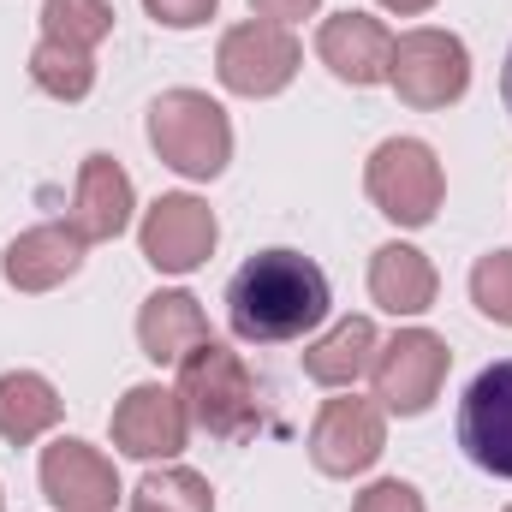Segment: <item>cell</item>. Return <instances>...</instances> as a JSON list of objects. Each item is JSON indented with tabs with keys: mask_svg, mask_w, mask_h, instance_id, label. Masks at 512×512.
Returning a JSON list of instances; mask_svg holds the SVG:
<instances>
[{
	"mask_svg": "<svg viewBox=\"0 0 512 512\" xmlns=\"http://www.w3.org/2000/svg\"><path fill=\"white\" fill-rule=\"evenodd\" d=\"M328 274L304 251H256L227 280V322L245 346H286L328 322Z\"/></svg>",
	"mask_w": 512,
	"mask_h": 512,
	"instance_id": "cell-1",
	"label": "cell"
},
{
	"mask_svg": "<svg viewBox=\"0 0 512 512\" xmlns=\"http://www.w3.org/2000/svg\"><path fill=\"white\" fill-rule=\"evenodd\" d=\"M179 399H185L191 423L215 441H251L262 429V399H256L251 370L221 340H203L197 352L179 358Z\"/></svg>",
	"mask_w": 512,
	"mask_h": 512,
	"instance_id": "cell-2",
	"label": "cell"
},
{
	"mask_svg": "<svg viewBox=\"0 0 512 512\" xmlns=\"http://www.w3.org/2000/svg\"><path fill=\"white\" fill-rule=\"evenodd\" d=\"M149 143L185 179H215L233 161V120L203 90H167L149 102Z\"/></svg>",
	"mask_w": 512,
	"mask_h": 512,
	"instance_id": "cell-3",
	"label": "cell"
},
{
	"mask_svg": "<svg viewBox=\"0 0 512 512\" xmlns=\"http://www.w3.org/2000/svg\"><path fill=\"white\" fill-rule=\"evenodd\" d=\"M364 191L393 227H429L447 197V179L423 137H387L364 167Z\"/></svg>",
	"mask_w": 512,
	"mask_h": 512,
	"instance_id": "cell-4",
	"label": "cell"
},
{
	"mask_svg": "<svg viewBox=\"0 0 512 512\" xmlns=\"http://www.w3.org/2000/svg\"><path fill=\"white\" fill-rule=\"evenodd\" d=\"M387 84L399 90L405 108H453L465 90H471V54L453 30H405L393 36V66H387Z\"/></svg>",
	"mask_w": 512,
	"mask_h": 512,
	"instance_id": "cell-5",
	"label": "cell"
},
{
	"mask_svg": "<svg viewBox=\"0 0 512 512\" xmlns=\"http://www.w3.org/2000/svg\"><path fill=\"white\" fill-rule=\"evenodd\" d=\"M304 66V48L286 24H268V18H251V24H233L215 48V72L233 96H280Z\"/></svg>",
	"mask_w": 512,
	"mask_h": 512,
	"instance_id": "cell-6",
	"label": "cell"
},
{
	"mask_svg": "<svg viewBox=\"0 0 512 512\" xmlns=\"http://www.w3.org/2000/svg\"><path fill=\"white\" fill-rule=\"evenodd\" d=\"M447 364H453V352H447L441 334L399 328L382 352H376V370H370L376 376V405L393 411V417H423L435 405L441 382H447Z\"/></svg>",
	"mask_w": 512,
	"mask_h": 512,
	"instance_id": "cell-7",
	"label": "cell"
},
{
	"mask_svg": "<svg viewBox=\"0 0 512 512\" xmlns=\"http://www.w3.org/2000/svg\"><path fill=\"white\" fill-rule=\"evenodd\" d=\"M215 239H221V221H215V209H209L203 197H191V191L161 197V203L143 215V227H137L143 262L161 268V274H191V268H203V262L215 256Z\"/></svg>",
	"mask_w": 512,
	"mask_h": 512,
	"instance_id": "cell-8",
	"label": "cell"
},
{
	"mask_svg": "<svg viewBox=\"0 0 512 512\" xmlns=\"http://www.w3.org/2000/svg\"><path fill=\"white\" fill-rule=\"evenodd\" d=\"M459 447L477 471L512 483V358L489 364L459 399Z\"/></svg>",
	"mask_w": 512,
	"mask_h": 512,
	"instance_id": "cell-9",
	"label": "cell"
},
{
	"mask_svg": "<svg viewBox=\"0 0 512 512\" xmlns=\"http://www.w3.org/2000/svg\"><path fill=\"white\" fill-rule=\"evenodd\" d=\"M387 423L376 399H328L310 423V459L322 477H358L382 459Z\"/></svg>",
	"mask_w": 512,
	"mask_h": 512,
	"instance_id": "cell-10",
	"label": "cell"
},
{
	"mask_svg": "<svg viewBox=\"0 0 512 512\" xmlns=\"http://www.w3.org/2000/svg\"><path fill=\"white\" fill-rule=\"evenodd\" d=\"M36 477H42V495L54 501V512H114V501H120L114 459L90 441H72V435L42 447Z\"/></svg>",
	"mask_w": 512,
	"mask_h": 512,
	"instance_id": "cell-11",
	"label": "cell"
},
{
	"mask_svg": "<svg viewBox=\"0 0 512 512\" xmlns=\"http://www.w3.org/2000/svg\"><path fill=\"white\" fill-rule=\"evenodd\" d=\"M185 435H191V411H185L179 387L137 382L114 405V447L131 459H173V453H185Z\"/></svg>",
	"mask_w": 512,
	"mask_h": 512,
	"instance_id": "cell-12",
	"label": "cell"
},
{
	"mask_svg": "<svg viewBox=\"0 0 512 512\" xmlns=\"http://www.w3.org/2000/svg\"><path fill=\"white\" fill-rule=\"evenodd\" d=\"M316 54L322 66L340 78V84H387V66H393V30L370 12H334L322 30H316Z\"/></svg>",
	"mask_w": 512,
	"mask_h": 512,
	"instance_id": "cell-13",
	"label": "cell"
},
{
	"mask_svg": "<svg viewBox=\"0 0 512 512\" xmlns=\"http://www.w3.org/2000/svg\"><path fill=\"white\" fill-rule=\"evenodd\" d=\"M131 209H137V191H131V173L114 155H84L78 167V191H72V233L84 245H108L131 227Z\"/></svg>",
	"mask_w": 512,
	"mask_h": 512,
	"instance_id": "cell-14",
	"label": "cell"
},
{
	"mask_svg": "<svg viewBox=\"0 0 512 512\" xmlns=\"http://www.w3.org/2000/svg\"><path fill=\"white\" fill-rule=\"evenodd\" d=\"M78 268H84V239L72 233V221L30 227V233H18L6 245V256H0V274H6L12 292H54Z\"/></svg>",
	"mask_w": 512,
	"mask_h": 512,
	"instance_id": "cell-15",
	"label": "cell"
},
{
	"mask_svg": "<svg viewBox=\"0 0 512 512\" xmlns=\"http://www.w3.org/2000/svg\"><path fill=\"white\" fill-rule=\"evenodd\" d=\"M209 340V316L191 292H149L137 310V346L149 364H179Z\"/></svg>",
	"mask_w": 512,
	"mask_h": 512,
	"instance_id": "cell-16",
	"label": "cell"
},
{
	"mask_svg": "<svg viewBox=\"0 0 512 512\" xmlns=\"http://www.w3.org/2000/svg\"><path fill=\"white\" fill-rule=\"evenodd\" d=\"M376 352H382V334L370 316H346L334 322L316 346H304V376L322 387H352L376 370Z\"/></svg>",
	"mask_w": 512,
	"mask_h": 512,
	"instance_id": "cell-17",
	"label": "cell"
},
{
	"mask_svg": "<svg viewBox=\"0 0 512 512\" xmlns=\"http://www.w3.org/2000/svg\"><path fill=\"white\" fill-rule=\"evenodd\" d=\"M435 292H441V280H435V262L417 251V245H382V251L370 256V298L393 310V316H423L429 304H435Z\"/></svg>",
	"mask_w": 512,
	"mask_h": 512,
	"instance_id": "cell-18",
	"label": "cell"
},
{
	"mask_svg": "<svg viewBox=\"0 0 512 512\" xmlns=\"http://www.w3.org/2000/svg\"><path fill=\"white\" fill-rule=\"evenodd\" d=\"M60 411H66V399L54 393L48 376H36V370H6L0 376V441L30 447L36 435H48L60 423Z\"/></svg>",
	"mask_w": 512,
	"mask_h": 512,
	"instance_id": "cell-19",
	"label": "cell"
},
{
	"mask_svg": "<svg viewBox=\"0 0 512 512\" xmlns=\"http://www.w3.org/2000/svg\"><path fill=\"white\" fill-rule=\"evenodd\" d=\"M30 84L54 102H84L96 90V60H90V48H66V42L42 36L30 54Z\"/></svg>",
	"mask_w": 512,
	"mask_h": 512,
	"instance_id": "cell-20",
	"label": "cell"
},
{
	"mask_svg": "<svg viewBox=\"0 0 512 512\" xmlns=\"http://www.w3.org/2000/svg\"><path fill=\"white\" fill-rule=\"evenodd\" d=\"M131 512H215V489L191 465H167L131 489Z\"/></svg>",
	"mask_w": 512,
	"mask_h": 512,
	"instance_id": "cell-21",
	"label": "cell"
},
{
	"mask_svg": "<svg viewBox=\"0 0 512 512\" xmlns=\"http://www.w3.org/2000/svg\"><path fill=\"white\" fill-rule=\"evenodd\" d=\"M42 36L66 48H96L114 36V6L108 0H42Z\"/></svg>",
	"mask_w": 512,
	"mask_h": 512,
	"instance_id": "cell-22",
	"label": "cell"
},
{
	"mask_svg": "<svg viewBox=\"0 0 512 512\" xmlns=\"http://www.w3.org/2000/svg\"><path fill=\"white\" fill-rule=\"evenodd\" d=\"M471 304H477L489 322L512 328V251H489L471 268Z\"/></svg>",
	"mask_w": 512,
	"mask_h": 512,
	"instance_id": "cell-23",
	"label": "cell"
},
{
	"mask_svg": "<svg viewBox=\"0 0 512 512\" xmlns=\"http://www.w3.org/2000/svg\"><path fill=\"white\" fill-rule=\"evenodd\" d=\"M352 512H423V495L411 483H399V477H382L352 501Z\"/></svg>",
	"mask_w": 512,
	"mask_h": 512,
	"instance_id": "cell-24",
	"label": "cell"
},
{
	"mask_svg": "<svg viewBox=\"0 0 512 512\" xmlns=\"http://www.w3.org/2000/svg\"><path fill=\"white\" fill-rule=\"evenodd\" d=\"M215 6H221V0H143V12H149L155 24H167V30H197V24L215 18Z\"/></svg>",
	"mask_w": 512,
	"mask_h": 512,
	"instance_id": "cell-25",
	"label": "cell"
},
{
	"mask_svg": "<svg viewBox=\"0 0 512 512\" xmlns=\"http://www.w3.org/2000/svg\"><path fill=\"white\" fill-rule=\"evenodd\" d=\"M256 18H268V24H292V18H310L322 0H251Z\"/></svg>",
	"mask_w": 512,
	"mask_h": 512,
	"instance_id": "cell-26",
	"label": "cell"
},
{
	"mask_svg": "<svg viewBox=\"0 0 512 512\" xmlns=\"http://www.w3.org/2000/svg\"><path fill=\"white\" fill-rule=\"evenodd\" d=\"M387 12H399V18H411V12H429L435 0H382Z\"/></svg>",
	"mask_w": 512,
	"mask_h": 512,
	"instance_id": "cell-27",
	"label": "cell"
},
{
	"mask_svg": "<svg viewBox=\"0 0 512 512\" xmlns=\"http://www.w3.org/2000/svg\"><path fill=\"white\" fill-rule=\"evenodd\" d=\"M501 102H507V114H512V48H507V66H501Z\"/></svg>",
	"mask_w": 512,
	"mask_h": 512,
	"instance_id": "cell-28",
	"label": "cell"
},
{
	"mask_svg": "<svg viewBox=\"0 0 512 512\" xmlns=\"http://www.w3.org/2000/svg\"><path fill=\"white\" fill-rule=\"evenodd\" d=\"M0 507H6V495H0Z\"/></svg>",
	"mask_w": 512,
	"mask_h": 512,
	"instance_id": "cell-29",
	"label": "cell"
},
{
	"mask_svg": "<svg viewBox=\"0 0 512 512\" xmlns=\"http://www.w3.org/2000/svg\"><path fill=\"white\" fill-rule=\"evenodd\" d=\"M507 512H512V507H507Z\"/></svg>",
	"mask_w": 512,
	"mask_h": 512,
	"instance_id": "cell-30",
	"label": "cell"
}]
</instances>
